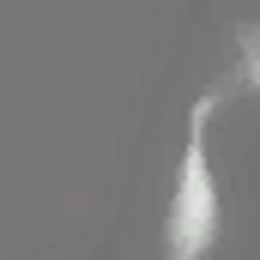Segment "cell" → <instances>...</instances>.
Returning <instances> with one entry per match:
<instances>
[{
    "label": "cell",
    "instance_id": "obj_1",
    "mask_svg": "<svg viewBox=\"0 0 260 260\" xmlns=\"http://www.w3.org/2000/svg\"><path fill=\"white\" fill-rule=\"evenodd\" d=\"M248 79H254V67H242L236 79H224L218 91H206L194 103L182 176H176V200H170V260H200L218 236H224V206H218V182H212V164H206V121H212V109L224 103V91H230V85H248Z\"/></svg>",
    "mask_w": 260,
    "mask_h": 260
}]
</instances>
